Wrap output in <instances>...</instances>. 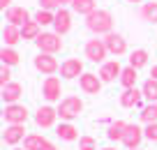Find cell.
I'll use <instances>...</instances> for the list:
<instances>
[{
  "label": "cell",
  "instance_id": "obj_41",
  "mask_svg": "<svg viewBox=\"0 0 157 150\" xmlns=\"http://www.w3.org/2000/svg\"><path fill=\"white\" fill-rule=\"evenodd\" d=\"M129 2H143V0H129Z\"/></svg>",
  "mask_w": 157,
  "mask_h": 150
},
{
  "label": "cell",
  "instance_id": "obj_12",
  "mask_svg": "<svg viewBox=\"0 0 157 150\" xmlns=\"http://www.w3.org/2000/svg\"><path fill=\"white\" fill-rule=\"evenodd\" d=\"M56 118H58V109H53V106H39L37 109V113H35V125L37 127H51L56 122Z\"/></svg>",
  "mask_w": 157,
  "mask_h": 150
},
{
  "label": "cell",
  "instance_id": "obj_24",
  "mask_svg": "<svg viewBox=\"0 0 157 150\" xmlns=\"http://www.w3.org/2000/svg\"><path fill=\"white\" fill-rule=\"evenodd\" d=\"M72 10L76 12V14L88 16V14H93L97 7H95V0H72Z\"/></svg>",
  "mask_w": 157,
  "mask_h": 150
},
{
  "label": "cell",
  "instance_id": "obj_26",
  "mask_svg": "<svg viewBox=\"0 0 157 150\" xmlns=\"http://www.w3.org/2000/svg\"><path fill=\"white\" fill-rule=\"evenodd\" d=\"M141 92H143V97L148 99V104H157V81H155V79H148V81L143 83Z\"/></svg>",
  "mask_w": 157,
  "mask_h": 150
},
{
  "label": "cell",
  "instance_id": "obj_21",
  "mask_svg": "<svg viewBox=\"0 0 157 150\" xmlns=\"http://www.w3.org/2000/svg\"><path fill=\"white\" fill-rule=\"evenodd\" d=\"M46 143H49V141H46L42 134H28L23 139V148L25 150H44Z\"/></svg>",
  "mask_w": 157,
  "mask_h": 150
},
{
  "label": "cell",
  "instance_id": "obj_10",
  "mask_svg": "<svg viewBox=\"0 0 157 150\" xmlns=\"http://www.w3.org/2000/svg\"><path fill=\"white\" fill-rule=\"evenodd\" d=\"M104 44H106L109 53H113V56H123L125 51H127V39H125L123 35H118V33L104 35Z\"/></svg>",
  "mask_w": 157,
  "mask_h": 150
},
{
  "label": "cell",
  "instance_id": "obj_29",
  "mask_svg": "<svg viewBox=\"0 0 157 150\" xmlns=\"http://www.w3.org/2000/svg\"><path fill=\"white\" fill-rule=\"evenodd\" d=\"M0 60H2V65H10V67H14V65H19L21 56L16 53L12 46H5L2 51H0Z\"/></svg>",
  "mask_w": 157,
  "mask_h": 150
},
{
  "label": "cell",
  "instance_id": "obj_5",
  "mask_svg": "<svg viewBox=\"0 0 157 150\" xmlns=\"http://www.w3.org/2000/svg\"><path fill=\"white\" fill-rule=\"evenodd\" d=\"M106 56H109V48L104 44V39H88L86 42V58L90 63H104Z\"/></svg>",
  "mask_w": 157,
  "mask_h": 150
},
{
  "label": "cell",
  "instance_id": "obj_16",
  "mask_svg": "<svg viewBox=\"0 0 157 150\" xmlns=\"http://www.w3.org/2000/svg\"><path fill=\"white\" fill-rule=\"evenodd\" d=\"M141 97H143V92L136 90V86L134 88H125V92L120 95V106L123 109H132V106H136V104L141 102Z\"/></svg>",
  "mask_w": 157,
  "mask_h": 150
},
{
  "label": "cell",
  "instance_id": "obj_42",
  "mask_svg": "<svg viewBox=\"0 0 157 150\" xmlns=\"http://www.w3.org/2000/svg\"><path fill=\"white\" fill-rule=\"evenodd\" d=\"M14 150H25V148H14Z\"/></svg>",
  "mask_w": 157,
  "mask_h": 150
},
{
  "label": "cell",
  "instance_id": "obj_18",
  "mask_svg": "<svg viewBox=\"0 0 157 150\" xmlns=\"http://www.w3.org/2000/svg\"><path fill=\"white\" fill-rule=\"evenodd\" d=\"M21 92H23V88H21V83H7L5 88H2V102L5 104H16L19 102Z\"/></svg>",
  "mask_w": 157,
  "mask_h": 150
},
{
  "label": "cell",
  "instance_id": "obj_25",
  "mask_svg": "<svg viewBox=\"0 0 157 150\" xmlns=\"http://www.w3.org/2000/svg\"><path fill=\"white\" fill-rule=\"evenodd\" d=\"M129 65H132L134 69H141L148 65V51L146 48H136V51H132V56H129Z\"/></svg>",
  "mask_w": 157,
  "mask_h": 150
},
{
  "label": "cell",
  "instance_id": "obj_38",
  "mask_svg": "<svg viewBox=\"0 0 157 150\" xmlns=\"http://www.w3.org/2000/svg\"><path fill=\"white\" fill-rule=\"evenodd\" d=\"M44 150H58V148H56V145H53V143H51V141H49V143L44 145Z\"/></svg>",
  "mask_w": 157,
  "mask_h": 150
},
{
  "label": "cell",
  "instance_id": "obj_31",
  "mask_svg": "<svg viewBox=\"0 0 157 150\" xmlns=\"http://www.w3.org/2000/svg\"><path fill=\"white\" fill-rule=\"evenodd\" d=\"M141 120L146 122V125L157 122V104H148V106L143 109V111H141Z\"/></svg>",
  "mask_w": 157,
  "mask_h": 150
},
{
  "label": "cell",
  "instance_id": "obj_40",
  "mask_svg": "<svg viewBox=\"0 0 157 150\" xmlns=\"http://www.w3.org/2000/svg\"><path fill=\"white\" fill-rule=\"evenodd\" d=\"M99 150H116V148H99Z\"/></svg>",
  "mask_w": 157,
  "mask_h": 150
},
{
  "label": "cell",
  "instance_id": "obj_9",
  "mask_svg": "<svg viewBox=\"0 0 157 150\" xmlns=\"http://www.w3.org/2000/svg\"><path fill=\"white\" fill-rule=\"evenodd\" d=\"M143 139H146V134H143V129L139 125H127V129L123 134V145L127 150H134V148H139V143Z\"/></svg>",
  "mask_w": 157,
  "mask_h": 150
},
{
  "label": "cell",
  "instance_id": "obj_19",
  "mask_svg": "<svg viewBox=\"0 0 157 150\" xmlns=\"http://www.w3.org/2000/svg\"><path fill=\"white\" fill-rule=\"evenodd\" d=\"M2 39H5V44H7V46H12V48H14L16 44H19L21 39H23V37H21V28H19V25L7 23V25H5V30H2Z\"/></svg>",
  "mask_w": 157,
  "mask_h": 150
},
{
  "label": "cell",
  "instance_id": "obj_22",
  "mask_svg": "<svg viewBox=\"0 0 157 150\" xmlns=\"http://www.w3.org/2000/svg\"><path fill=\"white\" fill-rule=\"evenodd\" d=\"M39 28H42V25H39L35 19H30L28 23L21 25V37H23V39H33V42H35V39L42 35V33H39Z\"/></svg>",
  "mask_w": 157,
  "mask_h": 150
},
{
  "label": "cell",
  "instance_id": "obj_1",
  "mask_svg": "<svg viewBox=\"0 0 157 150\" xmlns=\"http://www.w3.org/2000/svg\"><path fill=\"white\" fill-rule=\"evenodd\" d=\"M86 25L95 35H109V33H113V16L106 10H95L93 14L86 16Z\"/></svg>",
  "mask_w": 157,
  "mask_h": 150
},
{
  "label": "cell",
  "instance_id": "obj_37",
  "mask_svg": "<svg viewBox=\"0 0 157 150\" xmlns=\"http://www.w3.org/2000/svg\"><path fill=\"white\" fill-rule=\"evenodd\" d=\"M150 79H155V81H157V65L150 69Z\"/></svg>",
  "mask_w": 157,
  "mask_h": 150
},
{
  "label": "cell",
  "instance_id": "obj_28",
  "mask_svg": "<svg viewBox=\"0 0 157 150\" xmlns=\"http://www.w3.org/2000/svg\"><path fill=\"white\" fill-rule=\"evenodd\" d=\"M141 19L148 23H157V2H143L141 5Z\"/></svg>",
  "mask_w": 157,
  "mask_h": 150
},
{
  "label": "cell",
  "instance_id": "obj_3",
  "mask_svg": "<svg viewBox=\"0 0 157 150\" xmlns=\"http://www.w3.org/2000/svg\"><path fill=\"white\" fill-rule=\"evenodd\" d=\"M63 35H58V33H42L37 39H35V44H37V48L42 51V53H58V51H63Z\"/></svg>",
  "mask_w": 157,
  "mask_h": 150
},
{
  "label": "cell",
  "instance_id": "obj_15",
  "mask_svg": "<svg viewBox=\"0 0 157 150\" xmlns=\"http://www.w3.org/2000/svg\"><path fill=\"white\" fill-rule=\"evenodd\" d=\"M25 136H28V134H25L23 125H7L5 132H2V141H5L7 145H16L19 141H23Z\"/></svg>",
  "mask_w": 157,
  "mask_h": 150
},
{
  "label": "cell",
  "instance_id": "obj_32",
  "mask_svg": "<svg viewBox=\"0 0 157 150\" xmlns=\"http://www.w3.org/2000/svg\"><path fill=\"white\" fill-rule=\"evenodd\" d=\"M78 150H97V141L93 136H81L78 139Z\"/></svg>",
  "mask_w": 157,
  "mask_h": 150
},
{
  "label": "cell",
  "instance_id": "obj_20",
  "mask_svg": "<svg viewBox=\"0 0 157 150\" xmlns=\"http://www.w3.org/2000/svg\"><path fill=\"white\" fill-rule=\"evenodd\" d=\"M56 134H58V139H63V141H76L78 139V129L72 125V122H60L58 129H56Z\"/></svg>",
  "mask_w": 157,
  "mask_h": 150
},
{
  "label": "cell",
  "instance_id": "obj_14",
  "mask_svg": "<svg viewBox=\"0 0 157 150\" xmlns=\"http://www.w3.org/2000/svg\"><path fill=\"white\" fill-rule=\"evenodd\" d=\"M83 74V63L78 58H67L63 65H60V76L63 79H76Z\"/></svg>",
  "mask_w": 157,
  "mask_h": 150
},
{
  "label": "cell",
  "instance_id": "obj_36",
  "mask_svg": "<svg viewBox=\"0 0 157 150\" xmlns=\"http://www.w3.org/2000/svg\"><path fill=\"white\" fill-rule=\"evenodd\" d=\"M12 7V0H0V10L5 12V10H10Z\"/></svg>",
  "mask_w": 157,
  "mask_h": 150
},
{
  "label": "cell",
  "instance_id": "obj_27",
  "mask_svg": "<svg viewBox=\"0 0 157 150\" xmlns=\"http://www.w3.org/2000/svg\"><path fill=\"white\" fill-rule=\"evenodd\" d=\"M125 129H127V122H123V120H116V122H113V125L106 129V136H109L111 141H123Z\"/></svg>",
  "mask_w": 157,
  "mask_h": 150
},
{
  "label": "cell",
  "instance_id": "obj_6",
  "mask_svg": "<svg viewBox=\"0 0 157 150\" xmlns=\"http://www.w3.org/2000/svg\"><path fill=\"white\" fill-rule=\"evenodd\" d=\"M33 65H35V69H37V72L49 74V76H51V74H56V72L60 69V65H58V60L53 58V53H42V51L35 56Z\"/></svg>",
  "mask_w": 157,
  "mask_h": 150
},
{
  "label": "cell",
  "instance_id": "obj_2",
  "mask_svg": "<svg viewBox=\"0 0 157 150\" xmlns=\"http://www.w3.org/2000/svg\"><path fill=\"white\" fill-rule=\"evenodd\" d=\"M81 111H83V102H81V97L69 95V97H65L63 102H60L58 118H60V120H65V122H72V120H76V118L81 116Z\"/></svg>",
  "mask_w": 157,
  "mask_h": 150
},
{
  "label": "cell",
  "instance_id": "obj_17",
  "mask_svg": "<svg viewBox=\"0 0 157 150\" xmlns=\"http://www.w3.org/2000/svg\"><path fill=\"white\" fill-rule=\"evenodd\" d=\"M7 21H10L12 25H23V23H28L30 21V14H28V10L25 7H10L7 10Z\"/></svg>",
  "mask_w": 157,
  "mask_h": 150
},
{
  "label": "cell",
  "instance_id": "obj_13",
  "mask_svg": "<svg viewBox=\"0 0 157 150\" xmlns=\"http://www.w3.org/2000/svg\"><path fill=\"white\" fill-rule=\"evenodd\" d=\"M72 30V12H67L65 7H60L56 12V21H53V33L58 35H67Z\"/></svg>",
  "mask_w": 157,
  "mask_h": 150
},
{
  "label": "cell",
  "instance_id": "obj_43",
  "mask_svg": "<svg viewBox=\"0 0 157 150\" xmlns=\"http://www.w3.org/2000/svg\"><path fill=\"white\" fill-rule=\"evenodd\" d=\"M134 150H141V148H134Z\"/></svg>",
  "mask_w": 157,
  "mask_h": 150
},
{
  "label": "cell",
  "instance_id": "obj_11",
  "mask_svg": "<svg viewBox=\"0 0 157 150\" xmlns=\"http://www.w3.org/2000/svg\"><path fill=\"white\" fill-rule=\"evenodd\" d=\"M120 74H123V67H120L118 60L102 63V67H99V79H102V83H113L116 79H120Z\"/></svg>",
  "mask_w": 157,
  "mask_h": 150
},
{
  "label": "cell",
  "instance_id": "obj_39",
  "mask_svg": "<svg viewBox=\"0 0 157 150\" xmlns=\"http://www.w3.org/2000/svg\"><path fill=\"white\" fill-rule=\"evenodd\" d=\"M60 2H63V5H72V0H60Z\"/></svg>",
  "mask_w": 157,
  "mask_h": 150
},
{
  "label": "cell",
  "instance_id": "obj_23",
  "mask_svg": "<svg viewBox=\"0 0 157 150\" xmlns=\"http://www.w3.org/2000/svg\"><path fill=\"white\" fill-rule=\"evenodd\" d=\"M136 72L139 69H134L132 65H129V67H123V74H120V79H118V81H120V86L123 88H134L136 86Z\"/></svg>",
  "mask_w": 157,
  "mask_h": 150
},
{
  "label": "cell",
  "instance_id": "obj_7",
  "mask_svg": "<svg viewBox=\"0 0 157 150\" xmlns=\"http://www.w3.org/2000/svg\"><path fill=\"white\" fill-rule=\"evenodd\" d=\"M78 86H81V90H83L86 95H99V90H102V79H99V74L83 72L78 76Z\"/></svg>",
  "mask_w": 157,
  "mask_h": 150
},
{
  "label": "cell",
  "instance_id": "obj_33",
  "mask_svg": "<svg viewBox=\"0 0 157 150\" xmlns=\"http://www.w3.org/2000/svg\"><path fill=\"white\" fill-rule=\"evenodd\" d=\"M63 7L60 0H39V10H49V12H58Z\"/></svg>",
  "mask_w": 157,
  "mask_h": 150
},
{
  "label": "cell",
  "instance_id": "obj_30",
  "mask_svg": "<svg viewBox=\"0 0 157 150\" xmlns=\"http://www.w3.org/2000/svg\"><path fill=\"white\" fill-rule=\"evenodd\" d=\"M35 21H37L39 25H53V21H56V12H49V10H39L37 14H35Z\"/></svg>",
  "mask_w": 157,
  "mask_h": 150
},
{
  "label": "cell",
  "instance_id": "obj_4",
  "mask_svg": "<svg viewBox=\"0 0 157 150\" xmlns=\"http://www.w3.org/2000/svg\"><path fill=\"white\" fill-rule=\"evenodd\" d=\"M2 118H5L7 125H25L28 120V109L23 104H7L5 111H2Z\"/></svg>",
  "mask_w": 157,
  "mask_h": 150
},
{
  "label": "cell",
  "instance_id": "obj_35",
  "mask_svg": "<svg viewBox=\"0 0 157 150\" xmlns=\"http://www.w3.org/2000/svg\"><path fill=\"white\" fill-rule=\"evenodd\" d=\"M143 134H146L148 141H152V143H157V122H152V125H146V129H143Z\"/></svg>",
  "mask_w": 157,
  "mask_h": 150
},
{
  "label": "cell",
  "instance_id": "obj_34",
  "mask_svg": "<svg viewBox=\"0 0 157 150\" xmlns=\"http://www.w3.org/2000/svg\"><path fill=\"white\" fill-rule=\"evenodd\" d=\"M7 83H12V72H10V65H2V69H0V88H5Z\"/></svg>",
  "mask_w": 157,
  "mask_h": 150
},
{
  "label": "cell",
  "instance_id": "obj_8",
  "mask_svg": "<svg viewBox=\"0 0 157 150\" xmlns=\"http://www.w3.org/2000/svg\"><path fill=\"white\" fill-rule=\"evenodd\" d=\"M42 95H44L46 102H58L60 95H63V86H60V79L58 76H46L44 86H42Z\"/></svg>",
  "mask_w": 157,
  "mask_h": 150
}]
</instances>
